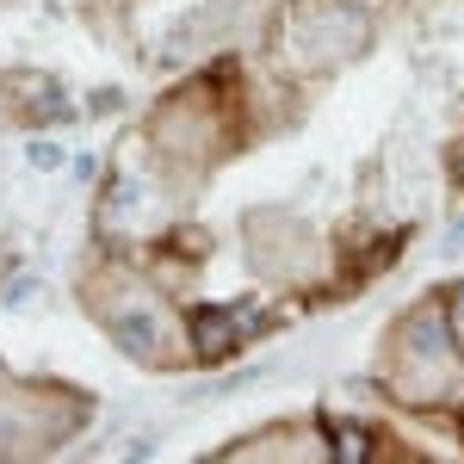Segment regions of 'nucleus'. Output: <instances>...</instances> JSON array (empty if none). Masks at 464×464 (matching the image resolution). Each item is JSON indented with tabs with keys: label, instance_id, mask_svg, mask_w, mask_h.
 <instances>
[{
	"label": "nucleus",
	"instance_id": "1",
	"mask_svg": "<svg viewBox=\"0 0 464 464\" xmlns=\"http://www.w3.org/2000/svg\"><path fill=\"white\" fill-rule=\"evenodd\" d=\"M248 137V111H242V69L217 63V69L179 81L174 93H161V106L149 111L143 143L168 186H198V179L223 168L229 155H242Z\"/></svg>",
	"mask_w": 464,
	"mask_h": 464
},
{
	"label": "nucleus",
	"instance_id": "2",
	"mask_svg": "<svg viewBox=\"0 0 464 464\" xmlns=\"http://www.w3.org/2000/svg\"><path fill=\"white\" fill-rule=\"evenodd\" d=\"M378 384L396 409L415 415H440L452 421L464 396V341L452 334V316L433 297H415L402 316L384 328V353H378Z\"/></svg>",
	"mask_w": 464,
	"mask_h": 464
},
{
	"label": "nucleus",
	"instance_id": "3",
	"mask_svg": "<svg viewBox=\"0 0 464 464\" xmlns=\"http://www.w3.org/2000/svg\"><path fill=\"white\" fill-rule=\"evenodd\" d=\"M81 310L111 334V347L137 359L149 372H179L192 365V341H186V316H174L168 291L130 273L124 260H93L81 266Z\"/></svg>",
	"mask_w": 464,
	"mask_h": 464
},
{
	"label": "nucleus",
	"instance_id": "4",
	"mask_svg": "<svg viewBox=\"0 0 464 464\" xmlns=\"http://www.w3.org/2000/svg\"><path fill=\"white\" fill-rule=\"evenodd\" d=\"M378 44V0H285L266 25V56L291 81L353 69Z\"/></svg>",
	"mask_w": 464,
	"mask_h": 464
},
{
	"label": "nucleus",
	"instance_id": "5",
	"mask_svg": "<svg viewBox=\"0 0 464 464\" xmlns=\"http://www.w3.org/2000/svg\"><path fill=\"white\" fill-rule=\"evenodd\" d=\"M242 260L254 279H266L273 291H297V297H322L341 279V248L304 211H285V205L242 211Z\"/></svg>",
	"mask_w": 464,
	"mask_h": 464
},
{
	"label": "nucleus",
	"instance_id": "6",
	"mask_svg": "<svg viewBox=\"0 0 464 464\" xmlns=\"http://www.w3.org/2000/svg\"><path fill=\"white\" fill-rule=\"evenodd\" d=\"M93 421V396L74 384H32L0 365V459H44Z\"/></svg>",
	"mask_w": 464,
	"mask_h": 464
},
{
	"label": "nucleus",
	"instance_id": "7",
	"mask_svg": "<svg viewBox=\"0 0 464 464\" xmlns=\"http://www.w3.org/2000/svg\"><path fill=\"white\" fill-rule=\"evenodd\" d=\"M266 328H279V310H260V304H186L192 365H223V359L248 353Z\"/></svg>",
	"mask_w": 464,
	"mask_h": 464
},
{
	"label": "nucleus",
	"instance_id": "8",
	"mask_svg": "<svg viewBox=\"0 0 464 464\" xmlns=\"http://www.w3.org/2000/svg\"><path fill=\"white\" fill-rule=\"evenodd\" d=\"M223 459L236 464H328V428H322V415L310 421H273V428H254L242 440H229V452Z\"/></svg>",
	"mask_w": 464,
	"mask_h": 464
},
{
	"label": "nucleus",
	"instance_id": "9",
	"mask_svg": "<svg viewBox=\"0 0 464 464\" xmlns=\"http://www.w3.org/2000/svg\"><path fill=\"white\" fill-rule=\"evenodd\" d=\"M328 428V464H372V459H396V440L391 428L365 421V415H322Z\"/></svg>",
	"mask_w": 464,
	"mask_h": 464
},
{
	"label": "nucleus",
	"instance_id": "10",
	"mask_svg": "<svg viewBox=\"0 0 464 464\" xmlns=\"http://www.w3.org/2000/svg\"><path fill=\"white\" fill-rule=\"evenodd\" d=\"M25 168L32 174H56V168H69V149L56 143V137H32L25 143Z\"/></svg>",
	"mask_w": 464,
	"mask_h": 464
},
{
	"label": "nucleus",
	"instance_id": "11",
	"mask_svg": "<svg viewBox=\"0 0 464 464\" xmlns=\"http://www.w3.org/2000/svg\"><path fill=\"white\" fill-rule=\"evenodd\" d=\"M440 304H446V316H452V334L464 341V279H452V285L440 291Z\"/></svg>",
	"mask_w": 464,
	"mask_h": 464
},
{
	"label": "nucleus",
	"instance_id": "12",
	"mask_svg": "<svg viewBox=\"0 0 464 464\" xmlns=\"http://www.w3.org/2000/svg\"><path fill=\"white\" fill-rule=\"evenodd\" d=\"M37 297V285L32 279H13V285H6V297H0V304H6V310H25V304H32Z\"/></svg>",
	"mask_w": 464,
	"mask_h": 464
},
{
	"label": "nucleus",
	"instance_id": "13",
	"mask_svg": "<svg viewBox=\"0 0 464 464\" xmlns=\"http://www.w3.org/2000/svg\"><path fill=\"white\" fill-rule=\"evenodd\" d=\"M446 174H452V186L464 192V137H459L452 149H446Z\"/></svg>",
	"mask_w": 464,
	"mask_h": 464
},
{
	"label": "nucleus",
	"instance_id": "14",
	"mask_svg": "<svg viewBox=\"0 0 464 464\" xmlns=\"http://www.w3.org/2000/svg\"><path fill=\"white\" fill-rule=\"evenodd\" d=\"M433 254H464V217L446 229V236H440V248H433Z\"/></svg>",
	"mask_w": 464,
	"mask_h": 464
},
{
	"label": "nucleus",
	"instance_id": "15",
	"mask_svg": "<svg viewBox=\"0 0 464 464\" xmlns=\"http://www.w3.org/2000/svg\"><path fill=\"white\" fill-rule=\"evenodd\" d=\"M93 111H118V87H100L93 93Z\"/></svg>",
	"mask_w": 464,
	"mask_h": 464
},
{
	"label": "nucleus",
	"instance_id": "16",
	"mask_svg": "<svg viewBox=\"0 0 464 464\" xmlns=\"http://www.w3.org/2000/svg\"><path fill=\"white\" fill-rule=\"evenodd\" d=\"M452 433H459V446H464V396H459V409H452Z\"/></svg>",
	"mask_w": 464,
	"mask_h": 464
},
{
	"label": "nucleus",
	"instance_id": "17",
	"mask_svg": "<svg viewBox=\"0 0 464 464\" xmlns=\"http://www.w3.org/2000/svg\"><path fill=\"white\" fill-rule=\"evenodd\" d=\"M279 6H285V0H279Z\"/></svg>",
	"mask_w": 464,
	"mask_h": 464
}]
</instances>
